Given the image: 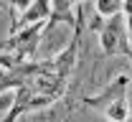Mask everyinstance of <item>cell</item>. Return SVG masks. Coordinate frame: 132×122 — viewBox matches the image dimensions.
Returning <instances> with one entry per match:
<instances>
[{
    "label": "cell",
    "instance_id": "3",
    "mask_svg": "<svg viewBox=\"0 0 132 122\" xmlns=\"http://www.w3.org/2000/svg\"><path fill=\"white\" fill-rule=\"evenodd\" d=\"M130 76L127 74H119V76H114L107 87L102 89L99 94H94V97H84V107H92V109H99L102 115L104 112H109L112 107L122 104V102H127V92H130Z\"/></svg>",
    "mask_w": 132,
    "mask_h": 122
},
{
    "label": "cell",
    "instance_id": "2",
    "mask_svg": "<svg viewBox=\"0 0 132 122\" xmlns=\"http://www.w3.org/2000/svg\"><path fill=\"white\" fill-rule=\"evenodd\" d=\"M10 8V5H8ZM51 5L48 0H36V3H13L10 13H13V23H10V31L8 36H15L26 28H33V26H41V23H48L51 20Z\"/></svg>",
    "mask_w": 132,
    "mask_h": 122
},
{
    "label": "cell",
    "instance_id": "1",
    "mask_svg": "<svg viewBox=\"0 0 132 122\" xmlns=\"http://www.w3.org/2000/svg\"><path fill=\"white\" fill-rule=\"evenodd\" d=\"M99 46H102V53L104 56H127V59H132L127 23H125V15L122 13L104 20V26L99 31Z\"/></svg>",
    "mask_w": 132,
    "mask_h": 122
},
{
    "label": "cell",
    "instance_id": "5",
    "mask_svg": "<svg viewBox=\"0 0 132 122\" xmlns=\"http://www.w3.org/2000/svg\"><path fill=\"white\" fill-rule=\"evenodd\" d=\"M125 23H127V36H130V46H132V0H125Z\"/></svg>",
    "mask_w": 132,
    "mask_h": 122
},
{
    "label": "cell",
    "instance_id": "6",
    "mask_svg": "<svg viewBox=\"0 0 132 122\" xmlns=\"http://www.w3.org/2000/svg\"><path fill=\"white\" fill-rule=\"evenodd\" d=\"M18 122H28V120H18Z\"/></svg>",
    "mask_w": 132,
    "mask_h": 122
},
{
    "label": "cell",
    "instance_id": "4",
    "mask_svg": "<svg viewBox=\"0 0 132 122\" xmlns=\"http://www.w3.org/2000/svg\"><path fill=\"white\" fill-rule=\"evenodd\" d=\"M125 10V0L119 3V0H97L94 3V13H97L99 18H112V15H119Z\"/></svg>",
    "mask_w": 132,
    "mask_h": 122
},
{
    "label": "cell",
    "instance_id": "7",
    "mask_svg": "<svg viewBox=\"0 0 132 122\" xmlns=\"http://www.w3.org/2000/svg\"><path fill=\"white\" fill-rule=\"evenodd\" d=\"M130 61H132V59H130Z\"/></svg>",
    "mask_w": 132,
    "mask_h": 122
}]
</instances>
